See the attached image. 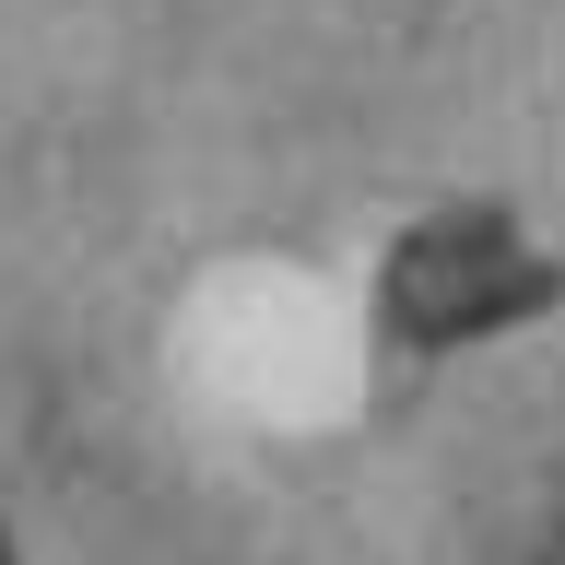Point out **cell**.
Returning a JSON list of instances; mask_svg holds the SVG:
<instances>
[{
	"label": "cell",
	"instance_id": "cell-1",
	"mask_svg": "<svg viewBox=\"0 0 565 565\" xmlns=\"http://www.w3.org/2000/svg\"><path fill=\"white\" fill-rule=\"evenodd\" d=\"M554 295H565V259H542L507 212H436L401 236L377 307L401 342H483L507 318H542Z\"/></svg>",
	"mask_w": 565,
	"mask_h": 565
},
{
	"label": "cell",
	"instance_id": "cell-2",
	"mask_svg": "<svg viewBox=\"0 0 565 565\" xmlns=\"http://www.w3.org/2000/svg\"><path fill=\"white\" fill-rule=\"evenodd\" d=\"M542 565H565V519H554V554H542Z\"/></svg>",
	"mask_w": 565,
	"mask_h": 565
},
{
	"label": "cell",
	"instance_id": "cell-3",
	"mask_svg": "<svg viewBox=\"0 0 565 565\" xmlns=\"http://www.w3.org/2000/svg\"><path fill=\"white\" fill-rule=\"evenodd\" d=\"M0 565H12V554H0Z\"/></svg>",
	"mask_w": 565,
	"mask_h": 565
}]
</instances>
